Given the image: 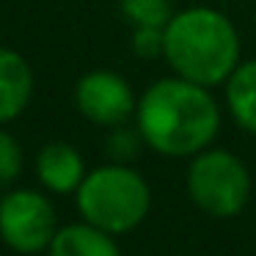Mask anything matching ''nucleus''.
Returning a JSON list of instances; mask_svg holds the SVG:
<instances>
[{
	"instance_id": "nucleus-4",
	"label": "nucleus",
	"mask_w": 256,
	"mask_h": 256,
	"mask_svg": "<svg viewBox=\"0 0 256 256\" xmlns=\"http://www.w3.org/2000/svg\"><path fill=\"white\" fill-rule=\"evenodd\" d=\"M188 196L212 218H234L250 198V171L234 152L206 146L190 157Z\"/></svg>"
},
{
	"instance_id": "nucleus-9",
	"label": "nucleus",
	"mask_w": 256,
	"mask_h": 256,
	"mask_svg": "<svg viewBox=\"0 0 256 256\" xmlns=\"http://www.w3.org/2000/svg\"><path fill=\"white\" fill-rule=\"evenodd\" d=\"M47 256H122V248L116 242V234L80 220L58 228Z\"/></svg>"
},
{
	"instance_id": "nucleus-11",
	"label": "nucleus",
	"mask_w": 256,
	"mask_h": 256,
	"mask_svg": "<svg viewBox=\"0 0 256 256\" xmlns=\"http://www.w3.org/2000/svg\"><path fill=\"white\" fill-rule=\"evenodd\" d=\"M118 8L132 28H140V25L166 28L168 20L174 17L171 0H118Z\"/></svg>"
},
{
	"instance_id": "nucleus-5",
	"label": "nucleus",
	"mask_w": 256,
	"mask_h": 256,
	"mask_svg": "<svg viewBox=\"0 0 256 256\" xmlns=\"http://www.w3.org/2000/svg\"><path fill=\"white\" fill-rule=\"evenodd\" d=\"M58 228V212L42 190L14 188L0 198V240L14 254H47Z\"/></svg>"
},
{
	"instance_id": "nucleus-6",
	"label": "nucleus",
	"mask_w": 256,
	"mask_h": 256,
	"mask_svg": "<svg viewBox=\"0 0 256 256\" xmlns=\"http://www.w3.org/2000/svg\"><path fill=\"white\" fill-rule=\"evenodd\" d=\"M74 105L80 116L88 118L91 124L113 130L135 118L138 96L118 72L94 69V72H86L74 86Z\"/></svg>"
},
{
	"instance_id": "nucleus-12",
	"label": "nucleus",
	"mask_w": 256,
	"mask_h": 256,
	"mask_svg": "<svg viewBox=\"0 0 256 256\" xmlns=\"http://www.w3.org/2000/svg\"><path fill=\"white\" fill-rule=\"evenodd\" d=\"M22 162H25V154L20 140L6 127H0V188L3 190H8L20 179Z\"/></svg>"
},
{
	"instance_id": "nucleus-1",
	"label": "nucleus",
	"mask_w": 256,
	"mask_h": 256,
	"mask_svg": "<svg viewBox=\"0 0 256 256\" xmlns=\"http://www.w3.org/2000/svg\"><path fill=\"white\" fill-rule=\"evenodd\" d=\"M144 144L162 157H193L212 146L220 130V105L206 86L179 78L152 83L135 105Z\"/></svg>"
},
{
	"instance_id": "nucleus-14",
	"label": "nucleus",
	"mask_w": 256,
	"mask_h": 256,
	"mask_svg": "<svg viewBox=\"0 0 256 256\" xmlns=\"http://www.w3.org/2000/svg\"><path fill=\"white\" fill-rule=\"evenodd\" d=\"M140 144H144V138H140L138 127L130 130L127 124H122V127H113V135H110V157L113 162H127L132 160L135 154H138Z\"/></svg>"
},
{
	"instance_id": "nucleus-13",
	"label": "nucleus",
	"mask_w": 256,
	"mask_h": 256,
	"mask_svg": "<svg viewBox=\"0 0 256 256\" xmlns=\"http://www.w3.org/2000/svg\"><path fill=\"white\" fill-rule=\"evenodd\" d=\"M162 44H166V28L154 25H140L132 30V52L138 58H162Z\"/></svg>"
},
{
	"instance_id": "nucleus-7",
	"label": "nucleus",
	"mask_w": 256,
	"mask_h": 256,
	"mask_svg": "<svg viewBox=\"0 0 256 256\" xmlns=\"http://www.w3.org/2000/svg\"><path fill=\"white\" fill-rule=\"evenodd\" d=\"M86 160L72 144L66 140H50L36 154V176L42 188L58 196H69L80 188L86 179Z\"/></svg>"
},
{
	"instance_id": "nucleus-3",
	"label": "nucleus",
	"mask_w": 256,
	"mask_h": 256,
	"mask_svg": "<svg viewBox=\"0 0 256 256\" xmlns=\"http://www.w3.org/2000/svg\"><path fill=\"white\" fill-rule=\"evenodd\" d=\"M80 218L108 234H130L152 210V188L144 174L127 162H105L91 168L74 190Z\"/></svg>"
},
{
	"instance_id": "nucleus-8",
	"label": "nucleus",
	"mask_w": 256,
	"mask_h": 256,
	"mask_svg": "<svg viewBox=\"0 0 256 256\" xmlns=\"http://www.w3.org/2000/svg\"><path fill=\"white\" fill-rule=\"evenodd\" d=\"M34 69L22 52L0 47V127L12 124L25 113L34 96Z\"/></svg>"
},
{
	"instance_id": "nucleus-10",
	"label": "nucleus",
	"mask_w": 256,
	"mask_h": 256,
	"mask_svg": "<svg viewBox=\"0 0 256 256\" xmlns=\"http://www.w3.org/2000/svg\"><path fill=\"white\" fill-rule=\"evenodd\" d=\"M228 116L240 130L256 135V61H240L223 83Z\"/></svg>"
},
{
	"instance_id": "nucleus-2",
	"label": "nucleus",
	"mask_w": 256,
	"mask_h": 256,
	"mask_svg": "<svg viewBox=\"0 0 256 256\" xmlns=\"http://www.w3.org/2000/svg\"><path fill=\"white\" fill-rule=\"evenodd\" d=\"M240 34L223 12L190 6L176 12L166 25L162 58L174 74L198 86H223L240 64Z\"/></svg>"
}]
</instances>
